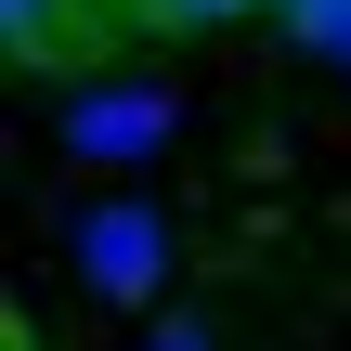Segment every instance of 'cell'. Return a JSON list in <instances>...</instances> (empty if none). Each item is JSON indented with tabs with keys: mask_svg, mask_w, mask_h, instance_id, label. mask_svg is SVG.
Masks as SVG:
<instances>
[{
	"mask_svg": "<svg viewBox=\"0 0 351 351\" xmlns=\"http://www.w3.org/2000/svg\"><path fill=\"white\" fill-rule=\"evenodd\" d=\"M78 274H91L104 300H156V287H169V221L130 208V195L91 208V221H78Z\"/></svg>",
	"mask_w": 351,
	"mask_h": 351,
	"instance_id": "6da1fadb",
	"label": "cell"
},
{
	"mask_svg": "<svg viewBox=\"0 0 351 351\" xmlns=\"http://www.w3.org/2000/svg\"><path fill=\"white\" fill-rule=\"evenodd\" d=\"M169 91L156 78H130V91H91V104H65V156H91V169H117V156H156L169 143Z\"/></svg>",
	"mask_w": 351,
	"mask_h": 351,
	"instance_id": "7a4b0ae2",
	"label": "cell"
},
{
	"mask_svg": "<svg viewBox=\"0 0 351 351\" xmlns=\"http://www.w3.org/2000/svg\"><path fill=\"white\" fill-rule=\"evenodd\" d=\"M104 26H117V13H91V0H0L13 65H91V52H104Z\"/></svg>",
	"mask_w": 351,
	"mask_h": 351,
	"instance_id": "3957f363",
	"label": "cell"
},
{
	"mask_svg": "<svg viewBox=\"0 0 351 351\" xmlns=\"http://www.w3.org/2000/svg\"><path fill=\"white\" fill-rule=\"evenodd\" d=\"M117 26H156V39H195V26H234V13H261V0H104Z\"/></svg>",
	"mask_w": 351,
	"mask_h": 351,
	"instance_id": "277c9868",
	"label": "cell"
},
{
	"mask_svg": "<svg viewBox=\"0 0 351 351\" xmlns=\"http://www.w3.org/2000/svg\"><path fill=\"white\" fill-rule=\"evenodd\" d=\"M287 39L300 52H351V0H287Z\"/></svg>",
	"mask_w": 351,
	"mask_h": 351,
	"instance_id": "5b68a950",
	"label": "cell"
},
{
	"mask_svg": "<svg viewBox=\"0 0 351 351\" xmlns=\"http://www.w3.org/2000/svg\"><path fill=\"white\" fill-rule=\"evenodd\" d=\"M274 13H287V0H274Z\"/></svg>",
	"mask_w": 351,
	"mask_h": 351,
	"instance_id": "8992f818",
	"label": "cell"
}]
</instances>
